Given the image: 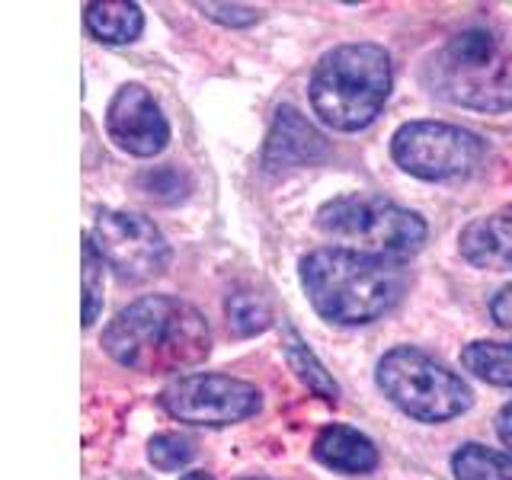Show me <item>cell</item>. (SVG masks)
Masks as SVG:
<instances>
[{
  "label": "cell",
  "mask_w": 512,
  "mask_h": 480,
  "mask_svg": "<svg viewBox=\"0 0 512 480\" xmlns=\"http://www.w3.org/2000/svg\"><path fill=\"white\" fill-rule=\"evenodd\" d=\"M100 343L109 359L132 372L173 375L208 359L212 327L196 304L173 295H148L112 317Z\"/></svg>",
  "instance_id": "cell-1"
},
{
  "label": "cell",
  "mask_w": 512,
  "mask_h": 480,
  "mask_svg": "<svg viewBox=\"0 0 512 480\" xmlns=\"http://www.w3.org/2000/svg\"><path fill=\"white\" fill-rule=\"evenodd\" d=\"M301 285L324 320L362 327L394 308L404 295L407 276L400 263L346 247H317L301 260Z\"/></svg>",
  "instance_id": "cell-2"
},
{
  "label": "cell",
  "mask_w": 512,
  "mask_h": 480,
  "mask_svg": "<svg viewBox=\"0 0 512 480\" xmlns=\"http://www.w3.org/2000/svg\"><path fill=\"white\" fill-rule=\"evenodd\" d=\"M423 77L452 106L506 112L512 109V42L490 26H468L429 55Z\"/></svg>",
  "instance_id": "cell-3"
},
{
  "label": "cell",
  "mask_w": 512,
  "mask_h": 480,
  "mask_svg": "<svg viewBox=\"0 0 512 480\" xmlns=\"http://www.w3.org/2000/svg\"><path fill=\"white\" fill-rule=\"evenodd\" d=\"M391 55L375 42L336 45L314 64L308 96L314 116L333 132L368 128L391 96Z\"/></svg>",
  "instance_id": "cell-4"
},
{
  "label": "cell",
  "mask_w": 512,
  "mask_h": 480,
  "mask_svg": "<svg viewBox=\"0 0 512 480\" xmlns=\"http://www.w3.org/2000/svg\"><path fill=\"white\" fill-rule=\"evenodd\" d=\"M317 228L346 250L378 256L388 263H404L426 244V221L372 192H349L320 205Z\"/></svg>",
  "instance_id": "cell-5"
},
{
  "label": "cell",
  "mask_w": 512,
  "mask_h": 480,
  "mask_svg": "<svg viewBox=\"0 0 512 480\" xmlns=\"http://www.w3.org/2000/svg\"><path fill=\"white\" fill-rule=\"evenodd\" d=\"M378 388L397 410L420 423H448L474 404L471 388L416 346H394L378 362Z\"/></svg>",
  "instance_id": "cell-6"
},
{
  "label": "cell",
  "mask_w": 512,
  "mask_h": 480,
  "mask_svg": "<svg viewBox=\"0 0 512 480\" xmlns=\"http://www.w3.org/2000/svg\"><path fill=\"white\" fill-rule=\"evenodd\" d=\"M487 144L480 135L448 122H407L391 138V157L416 180H458L480 167Z\"/></svg>",
  "instance_id": "cell-7"
},
{
  "label": "cell",
  "mask_w": 512,
  "mask_h": 480,
  "mask_svg": "<svg viewBox=\"0 0 512 480\" xmlns=\"http://www.w3.org/2000/svg\"><path fill=\"white\" fill-rule=\"evenodd\" d=\"M93 247L119 282H148L170 266V244L154 221L122 208H103L90 231Z\"/></svg>",
  "instance_id": "cell-8"
},
{
  "label": "cell",
  "mask_w": 512,
  "mask_h": 480,
  "mask_svg": "<svg viewBox=\"0 0 512 480\" xmlns=\"http://www.w3.org/2000/svg\"><path fill=\"white\" fill-rule=\"evenodd\" d=\"M157 404L173 420L192 426H231L260 413L263 394L256 384L231 375H183L160 391Z\"/></svg>",
  "instance_id": "cell-9"
},
{
  "label": "cell",
  "mask_w": 512,
  "mask_h": 480,
  "mask_svg": "<svg viewBox=\"0 0 512 480\" xmlns=\"http://www.w3.org/2000/svg\"><path fill=\"white\" fill-rule=\"evenodd\" d=\"M106 132L132 157H154L170 141L167 116L141 84H125L116 90L106 109Z\"/></svg>",
  "instance_id": "cell-10"
},
{
  "label": "cell",
  "mask_w": 512,
  "mask_h": 480,
  "mask_svg": "<svg viewBox=\"0 0 512 480\" xmlns=\"http://www.w3.org/2000/svg\"><path fill=\"white\" fill-rule=\"evenodd\" d=\"M324 154H327L324 135H320L295 106H279L266 135L263 167L266 170L304 167V164H314V160H320Z\"/></svg>",
  "instance_id": "cell-11"
},
{
  "label": "cell",
  "mask_w": 512,
  "mask_h": 480,
  "mask_svg": "<svg viewBox=\"0 0 512 480\" xmlns=\"http://www.w3.org/2000/svg\"><path fill=\"white\" fill-rule=\"evenodd\" d=\"M314 458L336 474H372L378 468L375 442L359 429L333 423L324 426L314 439Z\"/></svg>",
  "instance_id": "cell-12"
},
{
  "label": "cell",
  "mask_w": 512,
  "mask_h": 480,
  "mask_svg": "<svg viewBox=\"0 0 512 480\" xmlns=\"http://www.w3.org/2000/svg\"><path fill=\"white\" fill-rule=\"evenodd\" d=\"M458 253L477 269L512 272V215L471 221L458 237Z\"/></svg>",
  "instance_id": "cell-13"
},
{
  "label": "cell",
  "mask_w": 512,
  "mask_h": 480,
  "mask_svg": "<svg viewBox=\"0 0 512 480\" xmlns=\"http://www.w3.org/2000/svg\"><path fill=\"white\" fill-rule=\"evenodd\" d=\"M84 23L93 39L106 45H128L141 36L144 13L138 4H128V0H109V4H87Z\"/></svg>",
  "instance_id": "cell-14"
},
{
  "label": "cell",
  "mask_w": 512,
  "mask_h": 480,
  "mask_svg": "<svg viewBox=\"0 0 512 480\" xmlns=\"http://www.w3.org/2000/svg\"><path fill=\"white\" fill-rule=\"evenodd\" d=\"M285 359L288 365H292V372L298 375V381L304 384L308 391H314L317 397L330 400V404H336V397H340V388H336V381L330 378V372L324 365H320V359L314 356V352L304 346V340L298 336V330L285 327Z\"/></svg>",
  "instance_id": "cell-15"
},
{
  "label": "cell",
  "mask_w": 512,
  "mask_h": 480,
  "mask_svg": "<svg viewBox=\"0 0 512 480\" xmlns=\"http://www.w3.org/2000/svg\"><path fill=\"white\" fill-rule=\"evenodd\" d=\"M455 480H512V455L480 442H464L452 455Z\"/></svg>",
  "instance_id": "cell-16"
},
{
  "label": "cell",
  "mask_w": 512,
  "mask_h": 480,
  "mask_svg": "<svg viewBox=\"0 0 512 480\" xmlns=\"http://www.w3.org/2000/svg\"><path fill=\"white\" fill-rule=\"evenodd\" d=\"M461 365L474 372L480 381L493 384V388H512V343L477 340L464 346Z\"/></svg>",
  "instance_id": "cell-17"
},
{
  "label": "cell",
  "mask_w": 512,
  "mask_h": 480,
  "mask_svg": "<svg viewBox=\"0 0 512 480\" xmlns=\"http://www.w3.org/2000/svg\"><path fill=\"white\" fill-rule=\"evenodd\" d=\"M224 317L234 336H256L272 327L269 304L253 292H234L224 301Z\"/></svg>",
  "instance_id": "cell-18"
},
{
  "label": "cell",
  "mask_w": 512,
  "mask_h": 480,
  "mask_svg": "<svg viewBox=\"0 0 512 480\" xmlns=\"http://www.w3.org/2000/svg\"><path fill=\"white\" fill-rule=\"evenodd\" d=\"M80 256H84V269H80V288H84V327L90 330L96 317L103 314V256L93 247L90 234H84L80 244Z\"/></svg>",
  "instance_id": "cell-19"
},
{
  "label": "cell",
  "mask_w": 512,
  "mask_h": 480,
  "mask_svg": "<svg viewBox=\"0 0 512 480\" xmlns=\"http://www.w3.org/2000/svg\"><path fill=\"white\" fill-rule=\"evenodd\" d=\"M148 458L157 471H180L196 458V445L180 432H157L148 442Z\"/></svg>",
  "instance_id": "cell-20"
},
{
  "label": "cell",
  "mask_w": 512,
  "mask_h": 480,
  "mask_svg": "<svg viewBox=\"0 0 512 480\" xmlns=\"http://www.w3.org/2000/svg\"><path fill=\"white\" fill-rule=\"evenodd\" d=\"M196 10L202 16H208V20L231 26V29H244V26L260 23V10L244 7V4H196Z\"/></svg>",
  "instance_id": "cell-21"
},
{
  "label": "cell",
  "mask_w": 512,
  "mask_h": 480,
  "mask_svg": "<svg viewBox=\"0 0 512 480\" xmlns=\"http://www.w3.org/2000/svg\"><path fill=\"white\" fill-rule=\"evenodd\" d=\"M490 317H493V324L512 330V285H503L500 292L493 295V301H490Z\"/></svg>",
  "instance_id": "cell-22"
},
{
  "label": "cell",
  "mask_w": 512,
  "mask_h": 480,
  "mask_svg": "<svg viewBox=\"0 0 512 480\" xmlns=\"http://www.w3.org/2000/svg\"><path fill=\"white\" fill-rule=\"evenodd\" d=\"M496 432H500L503 445L509 448V455H512V400L500 410V416H496Z\"/></svg>",
  "instance_id": "cell-23"
},
{
  "label": "cell",
  "mask_w": 512,
  "mask_h": 480,
  "mask_svg": "<svg viewBox=\"0 0 512 480\" xmlns=\"http://www.w3.org/2000/svg\"><path fill=\"white\" fill-rule=\"evenodd\" d=\"M180 480H215L212 474H205V471H189V474H183Z\"/></svg>",
  "instance_id": "cell-24"
},
{
  "label": "cell",
  "mask_w": 512,
  "mask_h": 480,
  "mask_svg": "<svg viewBox=\"0 0 512 480\" xmlns=\"http://www.w3.org/2000/svg\"><path fill=\"white\" fill-rule=\"evenodd\" d=\"M128 480H148V477H141V474H135V477H128Z\"/></svg>",
  "instance_id": "cell-25"
},
{
  "label": "cell",
  "mask_w": 512,
  "mask_h": 480,
  "mask_svg": "<svg viewBox=\"0 0 512 480\" xmlns=\"http://www.w3.org/2000/svg\"><path fill=\"white\" fill-rule=\"evenodd\" d=\"M240 480H266V477H240Z\"/></svg>",
  "instance_id": "cell-26"
}]
</instances>
